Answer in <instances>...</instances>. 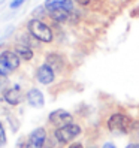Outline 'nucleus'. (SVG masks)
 <instances>
[{"instance_id":"obj_1","label":"nucleus","mask_w":139,"mask_h":148,"mask_svg":"<svg viewBox=\"0 0 139 148\" xmlns=\"http://www.w3.org/2000/svg\"><path fill=\"white\" fill-rule=\"evenodd\" d=\"M29 32L33 34L34 38L40 42H51L53 40V32L45 23H42L40 20L33 18L29 21Z\"/></svg>"},{"instance_id":"obj_2","label":"nucleus","mask_w":139,"mask_h":148,"mask_svg":"<svg viewBox=\"0 0 139 148\" xmlns=\"http://www.w3.org/2000/svg\"><path fill=\"white\" fill-rule=\"evenodd\" d=\"M20 66V56L12 51H5L0 54V75L6 76L12 73Z\"/></svg>"},{"instance_id":"obj_3","label":"nucleus","mask_w":139,"mask_h":148,"mask_svg":"<svg viewBox=\"0 0 139 148\" xmlns=\"http://www.w3.org/2000/svg\"><path fill=\"white\" fill-rule=\"evenodd\" d=\"M108 129L114 133H127L130 129V118L123 114H114L108 120Z\"/></svg>"},{"instance_id":"obj_4","label":"nucleus","mask_w":139,"mask_h":148,"mask_svg":"<svg viewBox=\"0 0 139 148\" xmlns=\"http://www.w3.org/2000/svg\"><path fill=\"white\" fill-rule=\"evenodd\" d=\"M79 133H81V127L71 123V124H67V126H64V127L57 129L54 136L57 138V141H58V142L67 144V142H71L72 139H75Z\"/></svg>"},{"instance_id":"obj_5","label":"nucleus","mask_w":139,"mask_h":148,"mask_svg":"<svg viewBox=\"0 0 139 148\" xmlns=\"http://www.w3.org/2000/svg\"><path fill=\"white\" fill-rule=\"evenodd\" d=\"M49 121L55 127L60 129V127H64V126L72 123V115L64 109H57V111H53L49 114Z\"/></svg>"},{"instance_id":"obj_6","label":"nucleus","mask_w":139,"mask_h":148,"mask_svg":"<svg viewBox=\"0 0 139 148\" xmlns=\"http://www.w3.org/2000/svg\"><path fill=\"white\" fill-rule=\"evenodd\" d=\"M45 138H47V133H45V129H36L33 130L29 136V141L25 144V148H42L43 144H45Z\"/></svg>"},{"instance_id":"obj_7","label":"nucleus","mask_w":139,"mask_h":148,"mask_svg":"<svg viewBox=\"0 0 139 148\" xmlns=\"http://www.w3.org/2000/svg\"><path fill=\"white\" fill-rule=\"evenodd\" d=\"M36 78L40 84H51L54 81V69L49 64H42L36 72Z\"/></svg>"},{"instance_id":"obj_8","label":"nucleus","mask_w":139,"mask_h":148,"mask_svg":"<svg viewBox=\"0 0 139 148\" xmlns=\"http://www.w3.org/2000/svg\"><path fill=\"white\" fill-rule=\"evenodd\" d=\"M45 9L48 11V14L53 16V18L55 21H66L69 16H71V12H69L67 9H64V8H58V6H48L45 8Z\"/></svg>"},{"instance_id":"obj_9","label":"nucleus","mask_w":139,"mask_h":148,"mask_svg":"<svg viewBox=\"0 0 139 148\" xmlns=\"http://www.w3.org/2000/svg\"><path fill=\"white\" fill-rule=\"evenodd\" d=\"M27 102L33 108H42L43 103H45V99H43V94L36 90V88H31L29 93H27Z\"/></svg>"},{"instance_id":"obj_10","label":"nucleus","mask_w":139,"mask_h":148,"mask_svg":"<svg viewBox=\"0 0 139 148\" xmlns=\"http://www.w3.org/2000/svg\"><path fill=\"white\" fill-rule=\"evenodd\" d=\"M21 99H23L21 91H20V88H16V87H15V88L8 90L5 93V100L8 103H11V105H18V103L21 102Z\"/></svg>"},{"instance_id":"obj_11","label":"nucleus","mask_w":139,"mask_h":148,"mask_svg":"<svg viewBox=\"0 0 139 148\" xmlns=\"http://www.w3.org/2000/svg\"><path fill=\"white\" fill-rule=\"evenodd\" d=\"M43 6L45 8H48V6H58V8H64V9H67L69 12L73 11L72 0H45V5Z\"/></svg>"},{"instance_id":"obj_12","label":"nucleus","mask_w":139,"mask_h":148,"mask_svg":"<svg viewBox=\"0 0 139 148\" xmlns=\"http://www.w3.org/2000/svg\"><path fill=\"white\" fill-rule=\"evenodd\" d=\"M47 64H49L54 71H58V69H62V66H63V58L57 54H49L47 57Z\"/></svg>"},{"instance_id":"obj_13","label":"nucleus","mask_w":139,"mask_h":148,"mask_svg":"<svg viewBox=\"0 0 139 148\" xmlns=\"http://www.w3.org/2000/svg\"><path fill=\"white\" fill-rule=\"evenodd\" d=\"M16 54L20 56V58L30 60L33 57V51L29 47H25V45H16Z\"/></svg>"},{"instance_id":"obj_14","label":"nucleus","mask_w":139,"mask_h":148,"mask_svg":"<svg viewBox=\"0 0 139 148\" xmlns=\"http://www.w3.org/2000/svg\"><path fill=\"white\" fill-rule=\"evenodd\" d=\"M6 144V135H5V129L2 126V123H0V147Z\"/></svg>"},{"instance_id":"obj_15","label":"nucleus","mask_w":139,"mask_h":148,"mask_svg":"<svg viewBox=\"0 0 139 148\" xmlns=\"http://www.w3.org/2000/svg\"><path fill=\"white\" fill-rule=\"evenodd\" d=\"M24 2H27V0H12V3H11V9H16V8H20Z\"/></svg>"},{"instance_id":"obj_16","label":"nucleus","mask_w":139,"mask_h":148,"mask_svg":"<svg viewBox=\"0 0 139 148\" xmlns=\"http://www.w3.org/2000/svg\"><path fill=\"white\" fill-rule=\"evenodd\" d=\"M76 3L81 5V6H87V5L90 3V0H76Z\"/></svg>"},{"instance_id":"obj_17","label":"nucleus","mask_w":139,"mask_h":148,"mask_svg":"<svg viewBox=\"0 0 139 148\" xmlns=\"http://www.w3.org/2000/svg\"><path fill=\"white\" fill-rule=\"evenodd\" d=\"M103 148H115V145H112L111 142H108V144H105V145H103Z\"/></svg>"},{"instance_id":"obj_18","label":"nucleus","mask_w":139,"mask_h":148,"mask_svg":"<svg viewBox=\"0 0 139 148\" xmlns=\"http://www.w3.org/2000/svg\"><path fill=\"white\" fill-rule=\"evenodd\" d=\"M69 148H82V145L81 144H73V145H71Z\"/></svg>"},{"instance_id":"obj_19","label":"nucleus","mask_w":139,"mask_h":148,"mask_svg":"<svg viewBox=\"0 0 139 148\" xmlns=\"http://www.w3.org/2000/svg\"><path fill=\"white\" fill-rule=\"evenodd\" d=\"M127 148H139V144H132V145H129Z\"/></svg>"}]
</instances>
